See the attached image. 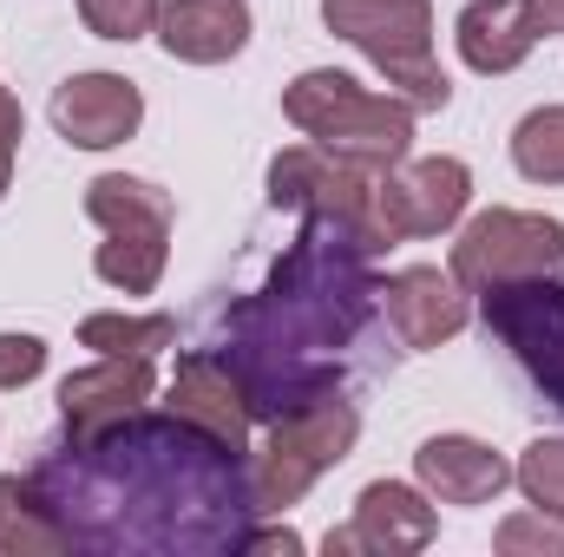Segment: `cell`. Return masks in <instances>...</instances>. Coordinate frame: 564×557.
Returning <instances> with one entry per match:
<instances>
[{"label": "cell", "instance_id": "1", "mask_svg": "<svg viewBox=\"0 0 564 557\" xmlns=\"http://www.w3.org/2000/svg\"><path fill=\"white\" fill-rule=\"evenodd\" d=\"M79 551H243L250 452L210 439L204 426L164 414H126L106 433H66L26 472Z\"/></svg>", "mask_w": 564, "mask_h": 557}, {"label": "cell", "instance_id": "2", "mask_svg": "<svg viewBox=\"0 0 564 557\" xmlns=\"http://www.w3.org/2000/svg\"><path fill=\"white\" fill-rule=\"evenodd\" d=\"M381 308L375 256L328 217H308L302 237L276 256L270 282L224 308L217 354L243 381L257 419H276L302 401L341 394L348 348Z\"/></svg>", "mask_w": 564, "mask_h": 557}, {"label": "cell", "instance_id": "3", "mask_svg": "<svg viewBox=\"0 0 564 557\" xmlns=\"http://www.w3.org/2000/svg\"><path fill=\"white\" fill-rule=\"evenodd\" d=\"M282 119L328 157L361 164V171H394L414 151V106L394 92H368L361 79L335 66H315L295 86H282Z\"/></svg>", "mask_w": 564, "mask_h": 557}, {"label": "cell", "instance_id": "4", "mask_svg": "<svg viewBox=\"0 0 564 557\" xmlns=\"http://www.w3.org/2000/svg\"><path fill=\"white\" fill-rule=\"evenodd\" d=\"M322 20L335 40L375 59L394 99L414 112H440L453 99L440 59H433V7L426 0H322Z\"/></svg>", "mask_w": 564, "mask_h": 557}, {"label": "cell", "instance_id": "5", "mask_svg": "<svg viewBox=\"0 0 564 557\" xmlns=\"http://www.w3.org/2000/svg\"><path fill=\"white\" fill-rule=\"evenodd\" d=\"M361 439V414L341 401V394H322V401H302L289 414L270 419V439L250 452V505L257 518H276L289 505H302V492L335 472Z\"/></svg>", "mask_w": 564, "mask_h": 557}, {"label": "cell", "instance_id": "6", "mask_svg": "<svg viewBox=\"0 0 564 557\" xmlns=\"http://www.w3.org/2000/svg\"><path fill=\"white\" fill-rule=\"evenodd\" d=\"M381 177L388 171H361V164H341L328 157L322 144H289L270 157V204L295 210V217H328L341 223L368 256L394 250V223H388V204H381Z\"/></svg>", "mask_w": 564, "mask_h": 557}, {"label": "cell", "instance_id": "7", "mask_svg": "<svg viewBox=\"0 0 564 557\" xmlns=\"http://www.w3.org/2000/svg\"><path fill=\"white\" fill-rule=\"evenodd\" d=\"M86 217L106 230V243L93 256L99 282L119 295H151L171 263V197L144 177L106 171L86 184Z\"/></svg>", "mask_w": 564, "mask_h": 557}, {"label": "cell", "instance_id": "8", "mask_svg": "<svg viewBox=\"0 0 564 557\" xmlns=\"http://www.w3.org/2000/svg\"><path fill=\"white\" fill-rule=\"evenodd\" d=\"M479 315L512 348L525 381L552 401V414L564 419V276L545 270V276L492 282V288H479Z\"/></svg>", "mask_w": 564, "mask_h": 557}, {"label": "cell", "instance_id": "9", "mask_svg": "<svg viewBox=\"0 0 564 557\" xmlns=\"http://www.w3.org/2000/svg\"><path fill=\"white\" fill-rule=\"evenodd\" d=\"M564 263V223L545 210H479L459 243H453V276L459 288H492V282L545 276Z\"/></svg>", "mask_w": 564, "mask_h": 557}, {"label": "cell", "instance_id": "10", "mask_svg": "<svg viewBox=\"0 0 564 557\" xmlns=\"http://www.w3.org/2000/svg\"><path fill=\"white\" fill-rule=\"evenodd\" d=\"M381 204H388V223L394 237H440L466 217L473 204V171L459 157H414V164H394L381 177Z\"/></svg>", "mask_w": 564, "mask_h": 557}, {"label": "cell", "instance_id": "11", "mask_svg": "<svg viewBox=\"0 0 564 557\" xmlns=\"http://www.w3.org/2000/svg\"><path fill=\"white\" fill-rule=\"evenodd\" d=\"M144 125V92L126 73H73L53 92V132L79 151H112Z\"/></svg>", "mask_w": 564, "mask_h": 557}, {"label": "cell", "instance_id": "12", "mask_svg": "<svg viewBox=\"0 0 564 557\" xmlns=\"http://www.w3.org/2000/svg\"><path fill=\"white\" fill-rule=\"evenodd\" d=\"M433 532H440V518H433V505H426L414 485L375 479V485H361V499H355V525H348V532H328V557L335 551L408 557V551H426Z\"/></svg>", "mask_w": 564, "mask_h": 557}, {"label": "cell", "instance_id": "13", "mask_svg": "<svg viewBox=\"0 0 564 557\" xmlns=\"http://www.w3.org/2000/svg\"><path fill=\"white\" fill-rule=\"evenodd\" d=\"M177 419H191V426H204L210 439H224V446H237V452H250V401H243V381L230 374V361L217 354V348H191V354H177V374H171V401H164Z\"/></svg>", "mask_w": 564, "mask_h": 557}, {"label": "cell", "instance_id": "14", "mask_svg": "<svg viewBox=\"0 0 564 557\" xmlns=\"http://www.w3.org/2000/svg\"><path fill=\"white\" fill-rule=\"evenodd\" d=\"M151 387H158L151 354H99L93 368H79V374L59 381V419H66L73 439L79 433H106L112 419L139 414L144 401H151Z\"/></svg>", "mask_w": 564, "mask_h": 557}, {"label": "cell", "instance_id": "15", "mask_svg": "<svg viewBox=\"0 0 564 557\" xmlns=\"http://www.w3.org/2000/svg\"><path fill=\"white\" fill-rule=\"evenodd\" d=\"M381 308H388V321L401 328L408 348H440V341H453L473 321V302H466L459 276L433 270V263L394 270V276L381 282Z\"/></svg>", "mask_w": 564, "mask_h": 557}, {"label": "cell", "instance_id": "16", "mask_svg": "<svg viewBox=\"0 0 564 557\" xmlns=\"http://www.w3.org/2000/svg\"><path fill=\"white\" fill-rule=\"evenodd\" d=\"M414 479L440 505H486L512 485V466L486 446V439H466V433H433L421 452H414Z\"/></svg>", "mask_w": 564, "mask_h": 557}, {"label": "cell", "instance_id": "17", "mask_svg": "<svg viewBox=\"0 0 564 557\" xmlns=\"http://www.w3.org/2000/svg\"><path fill=\"white\" fill-rule=\"evenodd\" d=\"M158 46L184 66H224L250 46V7L243 0H164Z\"/></svg>", "mask_w": 564, "mask_h": 557}, {"label": "cell", "instance_id": "18", "mask_svg": "<svg viewBox=\"0 0 564 557\" xmlns=\"http://www.w3.org/2000/svg\"><path fill=\"white\" fill-rule=\"evenodd\" d=\"M453 40H459V59L486 79L499 73H519L539 46V33L525 26V7L519 0H466L459 20H453Z\"/></svg>", "mask_w": 564, "mask_h": 557}, {"label": "cell", "instance_id": "19", "mask_svg": "<svg viewBox=\"0 0 564 557\" xmlns=\"http://www.w3.org/2000/svg\"><path fill=\"white\" fill-rule=\"evenodd\" d=\"M53 551H73L66 525L53 518L46 492L20 472L0 479V557H53Z\"/></svg>", "mask_w": 564, "mask_h": 557}, {"label": "cell", "instance_id": "20", "mask_svg": "<svg viewBox=\"0 0 564 557\" xmlns=\"http://www.w3.org/2000/svg\"><path fill=\"white\" fill-rule=\"evenodd\" d=\"M171 341H177V315H119V308H106V315L79 321V348H93V354H158Z\"/></svg>", "mask_w": 564, "mask_h": 557}, {"label": "cell", "instance_id": "21", "mask_svg": "<svg viewBox=\"0 0 564 557\" xmlns=\"http://www.w3.org/2000/svg\"><path fill=\"white\" fill-rule=\"evenodd\" d=\"M512 164L532 184H564V106H539L512 132Z\"/></svg>", "mask_w": 564, "mask_h": 557}, {"label": "cell", "instance_id": "22", "mask_svg": "<svg viewBox=\"0 0 564 557\" xmlns=\"http://www.w3.org/2000/svg\"><path fill=\"white\" fill-rule=\"evenodd\" d=\"M512 485H519L539 512L564 518V439H532V446L519 452V466H512Z\"/></svg>", "mask_w": 564, "mask_h": 557}, {"label": "cell", "instance_id": "23", "mask_svg": "<svg viewBox=\"0 0 564 557\" xmlns=\"http://www.w3.org/2000/svg\"><path fill=\"white\" fill-rule=\"evenodd\" d=\"M158 13H164V0H79L86 33L119 40V46H132V40H144V33H158Z\"/></svg>", "mask_w": 564, "mask_h": 557}, {"label": "cell", "instance_id": "24", "mask_svg": "<svg viewBox=\"0 0 564 557\" xmlns=\"http://www.w3.org/2000/svg\"><path fill=\"white\" fill-rule=\"evenodd\" d=\"M506 557H564V525L552 512H519V518H506L499 525V538H492Z\"/></svg>", "mask_w": 564, "mask_h": 557}, {"label": "cell", "instance_id": "25", "mask_svg": "<svg viewBox=\"0 0 564 557\" xmlns=\"http://www.w3.org/2000/svg\"><path fill=\"white\" fill-rule=\"evenodd\" d=\"M46 368V341L40 335H0V387H26Z\"/></svg>", "mask_w": 564, "mask_h": 557}, {"label": "cell", "instance_id": "26", "mask_svg": "<svg viewBox=\"0 0 564 557\" xmlns=\"http://www.w3.org/2000/svg\"><path fill=\"white\" fill-rule=\"evenodd\" d=\"M26 139V119H20V99L0 86V197H7V184H13V151Z\"/></svg>", "mask_w": 564, "mask_h": 557}, {"label": "cell", "instance_id": "27", "mask_svg": "<svg viewBox=\"0 0 564 557\" xmlns=\"http://www.w3.org/2000/svg\"><path fill=\"white\" fill-rule=\"evenodd\" d=\"M243 551H282V557H295V551H302V538H295L289 525H250Z\"/></svg>", "mask_w": 564, "mask_h": 557}, {"label": "cell", "instance_id": "28", "mask_svg": "<svg viewBox=\"0 0 564 557\" xmlns=\"http://www.w3.org/2000/svg\"><path fill=\"white\" fill-rule=\"evenodd\" d=\"M519 7H525V26H532L539 40L564 33V0H519Z\"/></svg>", "mask_w": 564, "mask_h": 557}]
</instances>
